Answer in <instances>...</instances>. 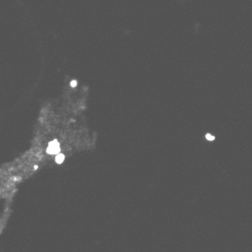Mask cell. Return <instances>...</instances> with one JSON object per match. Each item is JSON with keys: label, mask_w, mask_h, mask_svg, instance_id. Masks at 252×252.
<instances>
[{"label": "cell", "mask_w": 252, "mask_h": 252, "mask_svg": "<svg viewBox=\"0 0 252 252\" xmlns=\"http://www.w3.org/2000/svg\"><path fill=\"white\" fill-rule=\"evenodd\" d=\"M47 154L54 157L61 154V144L57 139H54L49 142L47 146Z\"/></svg>", "instance_id": "cell-1"}]
</instances>
